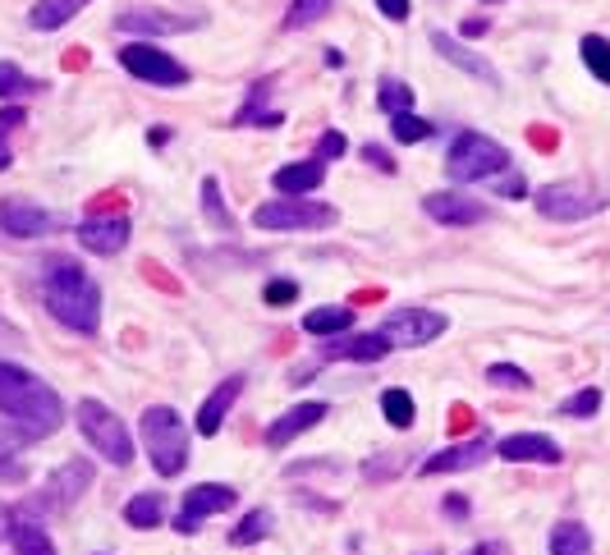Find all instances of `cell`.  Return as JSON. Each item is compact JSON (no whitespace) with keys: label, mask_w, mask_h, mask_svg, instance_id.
Returning <instances> with one entry per match:
<instances>
[{"label":"cell","mask_w":610,"mask_h":555,"mask_svg":"<svg viewBox=\"0 0 610 555\" xmlns=\"http://www.w3.org/2000/svg\"><path fill=\"white\" fill-rule=\"evenodd\" d=\"M432 46H437V55H445L454 70H464V74H473V78H482L486 87H501V74L486 65V60L477 55V51H469L460 38H450V33H432Z\"/></svg>","instance_id":"cell-19"},{"label":"cell","mask_w":610,"mask_h":555,"mask_svg":"<svg viewBox=\"0 0 610 555\" xmlns=\"http://www.w3.org/2000/svg\"><path fill=\"white\" fill-rule=\"evenodd\" d=\"M326 10H330V0H290L285 28H308V23L326 19Z\"/></svg>","instance_id":"cell-36"},{"label":"cell","mask_w":610,"mask_h":555,"mask_svg":"<svg viewBox=\"0 0 610 555\" xmlns=\"http://www.w3.org/2000/svg\"><path fill=\"white\" fill-rule=\"evenodd\" d=\"M166 143H170V129L157 125V129H151V147H166Z\"/></svg>","instance_id":"cell-51"},{"label":"cell","mask_w":610,"mask_h":555,"mask_svg":"<svg viewBox=\"0 0 610 555\" xmlns=\"http://www.w3.org/2000/svg\"><path fill=\"white\" fill-rule=\"evenodd\" d=\"M460 33H464V38H482V33H486V19H464Z\"/></svg>","instance_id":"cell-50"},{"label":"cell","mask_w":610,"mask_h":555,"mask_svg":"<svg viewBox=\"0 0 610 555\" xmlns=\"http://www.w3.org/2000/svg\"><path fill=\"white\" fill-rule=\"evenodd\" d=\"M87 6H93V0H38V6L28 10V23H33L38 33H55V28L78 19Z\"/></svg>","instance_id":"cell-24"},{"label":"cell","mask_w":610,"mask_h":555,"mask_svg":"<svg viewBox=\"0 0 610 555\" xmlns=\"http://www.w3.org/2000/svg\"><path fill=\"white\" fill-rule=\"evenodd\" d=\"M239 395H243V373L217 381V390H211V395L202 399V409H198V422H193L198 437H217L221 422L230 418V409H234V399H239Z\"/></svg>","instance_id":"cell-17"},{"label":"cell","mask_w":610,"mask_h":555,"mask_svg":"<svg viewBox=\"0 0 610 555\" xmlns=\"http://www.w3.org/2000/svg\"><path fill=\"white\" fill-rule=\"evenodd\" d=\"M486 381L509 386V390H533V377L524 373V367H514V363H492V367H486Z\"/></svg>","instance_id":"cell-38"},{"label":"cell","mask_w":610,"mask_h":555,"mask_svg":"<svg viewBox=\"0 0 610 555\" xmlns=\"http://www.w3.org/2000/svg\"><path fill=\"white\" fill-rule=\"evenodd\" d=\"M501 459L505 464H560V446L551 437H541V431H518V437H505L501 446Z\"/></svg>","instance_id":"cell-16"},{"label":"cell","mask_w":610,"mask_h":555,"mask_svg":"<svg viewBox=\"0 0 610 555\" xmlns=\"http://www.w3.org/2000/svg\"><path fill=\"white\" fill-rule=\"evenodd\" d=\"M377 106L395 119V115H413V87L400 78H381L377 83Z\"/></svg>","instance_id":"cell-30"},{"label":"cell","mask_w":610,"mask_h":555,"mask_svg":"<svg viewBox=\"0 0 610 555\" xmlns=\"http://www.w3.org/2000/svg\"><path fill=\"white\" fill-rule=\"evenodd\" d=\"M427 134H432V125H427V119H418V115H395L390 119V138L395 143H422Z\"/></svg>","instance_id":"cell-39"},{"label":"cell","mask_w":610,"mask_h":555,"mask_svg":"<svg viewBox=\"0 0 610 555\" xmlns=\"http://www.w3.org/2000/svg\"><path fill=\"white\" fill-rule=\"evenodd\" d=\"M78 243L97 258H115L129 243V216H87L78 226Z\"/></svg>","instance_id":"cell-13"},{"label":"cell","mask_w":610,"mask_h":555,"mask_svg":"<svg viewBox=\"0 0 610 555\" xmlns=\"http://www.w3.org/2000/svg\"><path fill=\"white\" fill-rule=\"evenodd\" d=\"M492 189H496L501 198H524V193H528V179L518 175V170H505V175L492 179Z\"/></svg>","instance_id":"cell-41"},{"label":"cell","mask_w":610,"mask_h":555,"mask_svg":"<svg viewBox=\"0 0 610 555\" xmlns=\"http://www.w3.org/2000/svg\"><path fill=\"white\" fill-rule=\"evenodd\" d=\"M23 478H28V469L19 464V459H10V454L0 459V482H23Z\"/></svg>","instance_id":"cell-46"},{"label":"cell","mask_w":610,"mask_h":555,"mask_svg":"<svg viewBox=\"0 0 610 555\" xmlns=\"http://www.w3.org/2000/svg\"><path fill=\"white\" fill-rule=\"evenodd\" d=\"M93 478H97V469H93V459H65L51 478H46V486H42V501L46 505H55V510H70L74 501H83L87 496V486H93Z\"/></svg>","instance_id":"cell-11"},{"label":"cell","mask_w":610,"mask_h":555,"mask_svg":"<svg viewBox=\"0 0 610 555\" xmlns=\"http://www.w3.org/2000/svg\"><path fill=\"white\" fill-rule=\"evenodd\" d=\"M450 331V317L445 313H427V307H400V313H390L381 322V335L390 345H400V349H422V345H432L437 335Z\"/></svg>","instance_id":"cell-7"},{"label":"cell","mask_w":610,"mask_h":555,"mask_svg":"<svg viewBox=\"0 0 610 555\" xmlns=\"http://www.w3.org/2000/svg\"><path fill=\"white\" fill-rule=\"evenodd\" d=\"M422 211L432 216V221H441V226H477V221H486V207L477 198H469V193H454V189L427 193Z\"/></svg>","instance_id":"cell-14"},{"label":"cell","mask_w":610,"mask_h":555,"mask_svg":"<svg viewBox=\"0 0 610 555\" xmlns=\"http://www.w3.org/2000/svg\"><path fill=\"white\" fill-rule=\"evenodd\" d=\"M262 299H266V307H285V303L298 299V285H294V281H271V285L262 290Z\"/></svg>","instance_id":"cell-42"},{"label":"cell","mask_w":610,"mask_h":555,"mask_svg":"<svg viewBox=\"0 0 610 555\" xmlns=\"http://www.w3.org/2000/svg\"><path fill=\"white\" fill-rule=\"evenodd\" d=\"M464 555H505V546H501V542H477V546H469Z\"/></svg>","instance_id":"cell-48"},{"label":"cell","mask_w":610,"mask_h":555,"mask_svg":"<svg viewBox=\"0 0 610 555\" xmlns=\"http://www.w3.org/2000/svg\"><path fill=\"white\" fill-rule=\"evenodd\" d=\"M202 216L217 230H230L234 221H230V211H225V193H221V184L217 179H202Z\"/></svg>","instance_id":"cell-34"},{"label":"cell","mask_w":610,"mask_h":555,"mask_svg":"<svg viewBox=\"0 0 610 555\" xmlns=\"http://www.w3.org/2000/svg\"><path fill=\"white\" fill-rule=\"evenodd\" d=\"M578 55H583L588 74H592V78H601V83L610 87V42H606L601 33H588L583 42H578Z\"/></svg>","instance_id":"cell-31"},{"label":"cell","mask_w":610,"mask_h":555,"mask_svg":"<svg viewBox=\"0 0 610 555\" xmlns=\"http://www.w3.org/2000/svg\"><path fill=\"white\" fill-rule=\"evenodd\" d=\"M0 230L14 234V239H42L55 230V216L28 198H6L0 202Z\"/></svg>","instance_id":"cell-12"},{"label":"cell","mask_w":610,"mask_h":555,"mask_svg":"<svg viewBox=\"0 0 610 555\" xmlns=\"http://www.w3.org/2000/svg\"><path fill=\"white\" fill-rule=\"evenodd\" d=\"M0 413H10L14 422H23L28 437H51V431L65 422V405H60V395L42 377L28 373V367L6 363V358H0Z\"/></svg>","instance_id":"cell-2"},{"label":"cell","mask_w":610,"mask_h":555,"mask_svg":"<svg viewBox=\"0 0 610 555\" xmlns=\"http://www.w3.org/2000/svg\"><path fill=\"white\" fill-rule=\"evenodd\" d=\"M395 345L386 341L381 331H372V335H354V341H330L326 349H322V358H349V363H381L386 354H390Z\"/></svg>","instance_id":"cell-22"},{"label":"cell","mask_w":610,"mask_h":555,"mask_svg":"<svg viewBox=\"0 0 610 555\" xmlns=\"http://www.w3.org/2000/svg\"><path fill=\"white\" fill-rule=\"evenodd\" d=\"M10 523H14V510L0 505V542H10Z\"/></svg>","instance_id":"cell-49"},{"label":"cell","mask_w":610,"mask_h":555,"mask_svg":"<svg viewBox=\"0 0 610 555\" xmlns=\"http://www.w3.org/2000/svg\"><path fill=\"white\" fill-rule=\"evenodd\" d=\"M445 519L464 523V519H469V496H460V491H450V496H445Z\"/></svg>","instance_id":"cell-44"},{"label":"cell","mask_w":610,"mask_h":555,"mask_svg":"<svg viewBox=\"0 0 610 555\" xmlns=\"http://www.w3.org/2000/svg\"><path fill=\"white\" fill-rule=\"evenodd\" d=\"M377 10H381L390 23H404V19H409V0H377Z\"/></svg>","instance_id":"cell-45"},{"label":"cell","mask_w":610,"mask_h":555,"mask_svg":"<svg viewBox=\"0 0 610 555\" xmlns=\"http://www.w3.org/2000/svg\"><path fill=\"white\" fill-rule=\"evenodd\" d=\"M115 28H119V33L161 38V33H185V28H193V23H189V19H179V14H166V10H119Z\"/></svg>","instance_id":"cell-20"},{"label":"cell","mask_w":610,"mask_h":555,"mask_svg":"<svg viewBox=\"0 0 610 555\" xmlns=\"http://www.w3.org/2000/svg\"><path fill=\"white\" fill-rule=\"evenodd\" d=\"M10 345H19V331L6 317H0V349H10Z\"/></svg>","instance_id":"cell-47"},{"label":"cell","mask_w":610,"mask_h":555,"mask_svg":"<svg viewBox=\"0 0 610 555\" xmlns=\"http://www.w3.org/2000/svg\"><path fill=\"white\" fill-rule=\"evenodd\" d=\"M505 170H514L509 147L496 143V138H486V134H460V138L450 143V151H445V175H450L454 184L496 179V175H505Z\"/></svg>","instance_id":"cell-5"},{"label":"cell","mask_w":610,"mask_h":555,"mask_svg":"<svg viewBox=\"0 0 610 555\" xmlns=\"http://www.w3.org/2000/svg\"><path fill=\"white\" fill-rule=\"evenodd\" d=\"M10 546L14 555H55V542L46 537L42 519L33 510H14V523H10Z\"/></svg>","instance_id":"cell-21"},{"label":"cell","mask_w":610,"mask_h":555,"mask_svg":"<svg viewBox=\"0 0 610 555\" xmlns=\"http://www.w3.org/2000/svg\"><path fill=\"white\" fill-rule=\"evenodd\" d=\"M266 92H271V78H262V83L249 92V106L234 115V125H266V129L281 125V111H262V97H266Z\"/></svg>","instance_id":"cell-33"},{"label":"cell","mask_w":610,"mask_h":555,"mask_svg":"<svg viewBox=\"0 0 610 555\" xmlns=\"http://www.w3.org/2000/svg\"><path fill=\"white\" fill-rule=\"evenodd\" d=\"M271 528H276V514H271V510H253V514H243V519L234 523L230 542H234V546H257V542L271 537Z\"/></svg>","instance_id":"cell-29"},{"label":"cell","mask_w":610,"mask_h":555,"mask_svg":"<svg viewBox=\"0 0 610 555\" xmlns=\"http://www.w3.org/2000/svg\"><path fill=\"white\" fill-rule=\"evenodd\" d=\"M74 422L83 431V441L93 446L111 469H129L134 464V437H129V427H125V418H119L115 409H106L102 399H78Z\"/></svg>","instance_id":"cell-4"},{"label":"cell","mask_w":610,"mask_h":555,"mask_svg":"<svg viewBox=\"0 0 610 555\" xmlns=\"http://www.w3.org/2000/svg\"><path fill=\"white\" fill-rule=\"evenodd\" d=\"M486 450H492V441H486V437H473V441H464V446L437 450L418 473H422V478H432V473H464V469H477L482 459H486Z\"/></svg>","instance_id":"cell-18"},{"label":"cell","mask_w":610,"mask_h":555,"mask_svg":"<svg viewBox=\"0 0 610 555\" xmlns=\"http://www.w3.org/2000/svg\"><path fill=\"white\" fill-rule=\"evenodd\" d=\"M119 65H125L134 78L157 83V87H185L189 83V70L179 65L175 55H166L161 46H147V42H134V46L119 51Z\"/></svg>","instance_id":"cell-9"},{"label":"cell","mask_w":610,"mask_h":555,"mask_svg":"<svg viewBox=\"0 0 610 555\" xmlns=\"http://www.w3.org/2000/svg\"><path fill=\"white\" fill-rule=\"evenodd\" d=\"M234 501H239V491L225 486V482H198V486H189L185 501H179V514H175V533L179 537H193L202 528V519L230 510Z\"/></svg>","instance_id":"cell-8"},{"label":"cell","mask_w":610,"mask_h":555,"mask_svg":"<svg viewBox=\"0 0 610 555\" xmlns=\"http://www.w3.org/2000/svg\"><path fill=\"white\" fill-rule=\"evenodd\" d=\"M546 546H551V555H592V533H588V523L560 519L551 537H546Z\"/></svg>","instance_id":"cell-26"},{"label":"cell","mask_w":610,"mask_h":555,"mask_svg":"<svg viewBox=\"0 0 610 555\" xmlns=\"http://www.w3.org/2000/svg\"><path fill=\"white\" fill-rule=\"evenodd\" d=\"M345 147H349V143H345L340 129H326V134L317 138V161H322V166H326V161H340V157H345Z\"/></svg>","instance_id":"cell-40"},{"label":"cell","mask_w":610,"mask_h":555,"mask_svg":"<svg viewBox=\"0 0 610 555\" xmlns=\"http://www.w3.org/2000/svg\"><path fill=\"white\" fill-rule=\"evenodd\" d=\"M125 523L129 528H161L166 523V496L161 491H138L125 501Z\"/></svg>","instance_id":"cell-25"},{"label":"cell","mask_w":610,"mask_h":555,"mask_svg":"<svg viewBox=\"0 0 610 555\" xmlns=\"http://www.w3.org/2000/svg\"><path fill=\"white\" fill-rule=\"evenodd\" d=\"M597 409H601V390H597V386L574 390V395L565 399V405H560V413H565V418H592Z\"/></svg>","instance_id":"cell-37"},{"label":"cell","mask_w":610,"mask_h":555,"mask_svg":"<svg viewBox=\"0 0 610 555\" xmlns=\"http://www.w3.org/2000/svg\"><path fill=\"white\" fill-rule=\"evenodd\" d=\"M381 413H386V422H390V427L409 431V427H413V418H418V405H413V395H409L404 386H390V390H381Z\"/></svg>","instance_id":"cell-28"},{"label":"cell","mask_w":610,"mask_h":555,"mask_svg":"<svg viewBox=\"0 0 610 555\" xmlns=\"http://www.w3.org/2000/svg\"><path fill=\"white\" fill-rule=\"evenodd\" d=\"M349 326H354V313H349L345 303L313 307V313L303 317V331H308V335H326V341H330V335H340V331H349Z\"/></svg>","instance_id":"cell-27"},{"label":"cell","mask_w":610,"mask_h":555,"mask_svg":"<svg viewBox=\"0 0 610 555\" xmlns=\"http://www.w3.org/2000/svg\"><path fill=\"white\" fill-rule=\"evenodd\" d=\"M322 418H326V405H322V399H303V405H294L290 413H281L276 422L266 427V446H271V450H285L290 441L303 437V431H313Z\"/></svg>","instance_id":"cell-15"},{"label":"cell","mask_w":610,"mask_h":555,"mask_svg":"<svg viewBox=\"0 0 610 555\" xmlns=\"http://www.w3.org/2000/svg\"><path fill=\"white\" fill-rule=\"evenodd\" d=\"M33 92H42L38 78H28L14 60H0V97L6 102H19V97H33Z\"/></svg>","instance_id":"cell-32"},{"label":"cell","mask_w":610,"mask_h":555,"mask_svg":"<svg viewBox=\"0 0 610 555\" xmlns=\"http://www.w3.org/2000/svg\"><path fill=\"white\" fill-rule=\"evenodd\" d=\"M23 125H28V111L23 106H6V111H0V170H10V161H14L10 134L23 129Z\"/></svg>","instance_id":"cell-35"},{"label":"cell","mask_w":610,"mask_h":555,"mask_svg":"<svg viewBox=\"0 0 610 555\" xmlns=\"http://www.w3.org/2000/svg\"><path fill=\"white\" fill-rule=\"evenodd\" d=\"M138 427H143V450L161 478H179L189 469V427L179 418V409L151 405V409H143Z\"/></svg>","instance_id":"cell-3"},{"label":"cell","mask_w":610,"mask_h":555,"mask_svg":"<svg viewBox=\"0 0 610 555\" xmlns=\"http://www.w3.org/2000/svg\"><path fill=\"white\" fill-rule=\"evenodd\" d=\"M46 313L70 326L78 335H93L102 326V285L70 258H51L46 262V281H42Z\"/></svg>","instance_id":"cell-1"},{"label":"cell","mask_w":610,"mask_h":555,"mask_svg":"<svg viewBox=\"0 0 610 555\" xmlns=\"http://www.w3.org/2000/svg\"><path fill=\"white\" fill-rule=\"evenodd\" d=\"M362 161L377 166L381 175H395V161H390V151H386L381 143H362Z\"/></svg>","instance_id":"cell-43"},{"label":"cell","mask_w":610,"mask_h":555,"mask_svg":"<svg viewBox=\"0 0 610 555\" xmlns=\"http://www.w3.org/2000/svg\"><path fill=\"white\" fill-rule=\"evenodd\" d=\"M322 179H326V166L322 161H294V166H281L276 175H271V184H276L281 193H290V198L322 189Z\"/></svg>","instance_id":"cell-23"},{"label":"cell","mask_w":610,"mask_h":555,"mask_svg":"<svg viewBox=\"0 0 610 555\" xmlns=\"http://www.w3.org/2000/svg\"><path fill=\"white\" fill-rule=\"evenodd\" d=\"M340 221V211L330 202H262L253 211V226L257 230H326Z\"/></svg>","instance_id":"cell-6"},{"label":"cell","mask_w":610,"mask_h":555,"mask_svg":"<svg viewBox=\"0 0 610 555\" xmlns=\"http://www.w3.org/2000/svg\"><path fill=\"white\" fill-rule=\"evenodd\" d=\"M97 555H106V551H97Z\"/></svg>","instance_id":"cell-52"},{"label":"cell","mask_w":610,"mask_h":555,"mask_svg":"<svg viewBox=\"0 0 610 555\" xmlns=\"http://www.w3.org/2000/svg\"><path fill=\"white\" fill-rule=\"evenodd\" d=\"M537 211L551 216V221H583V216L601 211V198L578 179H560V184H546L537 189Z\"/></svg>","instance_id":"cell-10"}]
</instances>
